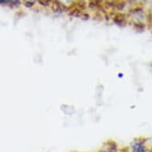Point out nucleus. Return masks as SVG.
I'll return each mask as SVG.
<instances>
[{
    "instance_id": "nucleus-1",
    "label": "nucleus",
    "mask_w": 152,
    "mask_h": 152,
    "mask_svg": "<svg viewBox=\"0 0 152 152\" xmlns=\"http://www.w3.org/2000/svg\"><path fill=\"white\" fill-rule=\"evenodd\" d=\"M132 149L135 152H145V147L142 142H135L132 145Z\"/></svg>"
},
{
    "instance_id": "nucleus-2",
    "label": "nucleus",
    "mask_w": 152,
    "mask_h": 152,
    "mask_svg": "<svg viewBox=\"0 0 152 152\" xmlns=\"http://www.w3.org/2000/svg\"><path fill=\"white\" fill-rule=\"evenodd\" d=\"M19 2V0H0V3L5 4H16Z\"/></svg>"
},
{
    "instance_id": "nucleus-3",
    "label": "nucleus",
    "mask_w": 152,
    "mask_h": 152,
    "mask_svg": "<svg viewBox=\"0 0 152 152\" xmlns=\"http://www.w3.org/2000/svg\"><path fill=\"white\" fill-rule=\"evenodd\" d=\"M60 1L62 3H65V4H68V3H71V1H72V0H60Z\"/></svg>"
},
{
    "instance_id": "nucleus-4",
    "label": "nucleus",
    "mask_w": 152,
    "mask_h": 152,
    "mask_svg": "<svg viewBox=\"0 0 152 152\" xmlns=\"http://www.w3.org/2000/svg\"><path fill=\"white\" fill-rule=\"evenodd\" d=\"M26 3H30V4H32L34 2V0H24Z\"/></svg>"
},
{
    "instance_id": "nucleus-5",
    "label": "nucleus",
    "mask_w": 152,
    "mask_h": 152,
    "mask_svg": "<svg viewBox=\"0 0 152 152\" xmlns=\"http://www.w3.org/2000/svg\"><path fill=\"white\" fill-rule=\"evenodd\" d=\"M101 152H115V151H114L113 150H105V151H103Z\"/></svg>"
}]
</instances>
